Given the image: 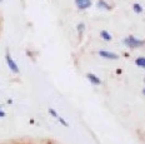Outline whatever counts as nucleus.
<instances>
[{"label":"nucleus","mask_w":145,"mask_h":144,"mask_svg":"<svg viewBox=\"0 0 145 144\" xmlns=\"http://www.w3.org/2000/svg\"><path fill=\"white\" fill-rule=\"evenodd\" d=\"M123 43L125 44L126 46H129V48H131V49H134V48H140V46H143L144 44H145V40H141V39H138V38L133 37V35H130V37H128V38L124 39Z\"/></svg>","instance_id":"obj_1"},{"label":"nucleus","mask_w":145,"mask_h":144,"mask_svg":"<svg viewBox=\"0 0 145 144\" xmlns=\"http://www.w3.org/2000/svg\"><path fill=\"white\" fill-rule=\"evenodd\" d=\"M5 60H7L8 68L10 69L11 73H14V74H19V73H20V69H19V67H18V64L15 63V60L13 59V56L10 55L9 50H7V53H5Z\"/></svg>","instance_id":"obj_2"},{"label":"nucleus","mask_w":145,"mask_h":144,"mask_svg":"<svg viewBox=\"0 0 145 144\" xmlns=\"http://www.w3.org/2000/svg\"><path fill=\"white\" fill-rule=\"evenodd\" d=\"M98 54L101 56V58L109 59V60H116V59L119 58V55H118V54L111 53V52H108V50H100Z\"/></svg>","instance_id":"obj_3"},{"label":"nucleus","mask_w":145,"mask_h":144,"mask_svg":"<svg viewBox=\"0 0 145 144\" xmlns=\"http://www.w3.org/2000/svg\"><path fill=\"white\" fill-rule=\"evenodd\" d=\"M91 0H75V5L78 7V9L80 10H85V9H89L91 7Z\"/></svg>","instance_id":"obj_4"},{"label":"nucleus","mask_w":145,"mask_h":144,"mask_svg":"<svg viewBox=\"0 0 145 144\" xmlns=\"http://www.w3.org/2000/svg\"><path fill=\"white\" fill-rule=\"evenodd\" d=\"M86 78H88V80H89V82L93 84V85H100V84H101L100 78H99L98 75H95V74L88 73L86 74Z\"/></svg>","instance_id":"obj_5"},{"label":"nucleus","mask_w":145,"mask_h":144,"mask_svg":"<svg viewBox=\"0 0 145 144\" xmlns=\"http://www.w3.org/2000/svg\"><path fill=\"white\" fill-rule=\"evenodd\" d=\"M96 5H98L99 9H103V10H110V5H109L105 0H99Z\"/></svg>","instance_id":"obj_6"},{"label":"nucleus","mask_w":145,"mask_h":144,"mask_svg":"<svg viewBox=\"0 0 145 144\" xmlns=\"http://www.w3.org/2000/svg\"><path fill=\"white\" fill-rule=\"evenodd\" d=\"M100 37H101V39H104V40H106V41H110L111 39H113V37H111L106 30H101L100 31Z\"/></svg>","instance_id":"obj_7"},{"label":"nucleus","mask_w":145,"mask_h":144,"mask_svg":"<svg viewBox=\"0 0 145 144\" xmlns=\"http://www.w3.org/2000/svg\"><path fill=\"white\" fill-rule=\"evenodd\" d=\"M135 64H137L139 68H144L145 69V56H140V58H138L137 60H135Z\"/></svg>","instance_id":"obj_8"},{"label":"nucleus","mask_w":145,"mask_h":144,"mask_svg":"<svg viewBox=\"0 0 145 144\" xmlns=\"http://www.w3.org/2000/svg\"><path fill=\"white\" fill-rule=\"evenodd\" d=\"M133 10H134L137 14H141L143 13V7H141L140 4H138V3H135V4L133 5Z\"/></svg>","instance_id":"obj_9"},{"label":"nucleus","mask_w":145,"mask_h":144,"mask_svg":"<svg viewBox=\"0 0 145 144\" xmlns=\"http://www.w3.org/2000/svg\"><path fill=\"white\" fill-rule=\"evenodd\" d=\"M76 29H78V33H79V35H81V34H83V31L85 30V24H84V23H80V24H78Z\"/></svg>","instance_id":"obj_10"},{"label":"nucleus","mask_w":145,"mask_h":144,"mask_svg":"<svg viewBox=\"0 0 145 144\" xmlns=\"http://www.w3.org/2000/svg\"><path fill=\"white\" fill-rule=\"evenodd\" d=\"M48 112H49V114H50V115L51 117H54V118H58V117H59V114H58V112H56V110L55 109H53V108H49V110H48Z\"/></svg>","instance_id":"obj_11"},{"label":"nucleus","mask_w":145,"mask_h":144,"mask_svg":"<svg viewBox=\"0 0 145 144\" xmlns=\"http://www.w3.org/2000/svg\"><path fill=\"white\" fill-rule=\"evenodd\" d=\"M56 119H58V120L60 122V124H63V125H64V127H69V123L66 122L65 119L63 118V117H60V115H59V117H58V118H56Z\"/></svg>","instance_id":"obj_12"},{"label":"nucleus","mask_w":145,"mask_h":144,"mask_svg":"<svg viewBox=\"0 0 145 144\" xmlns=\"http://www.w3.org/2000/svg\"><path fill=\"white\" fill-rule=\"evenodd\" d=\"M4 117H7V114H5L4 110L0 109V118H4Z\"/></svg>","instance_id":"obj_13"},{"label":"nucleus","mask_w":145,"mask_h":144,"mask_svg":"<svg viewBox=\"0 0 145 144\" xmlns=\"http://www.w3.org/2000/svg\"><path fill=\"white\" fill-rule=\"evenodd\" d=\"M143 94H144V95H145V88H144V89H143Z\"/></svg>","instance_id":"obj_14"},{"label":"nucleus","mask_w":145,"mask_h":144,"mask_svg":"<svg viewBox=\"0 0 145 144\" xmlns=\"http://www.w3.org/2000/svg\"><path fill=\"white\" fill-rule=\"evenodd\" d=\"M0 109H1V104H0Z\"/></svg>","instance_id":"obj_15"},{"label":"nucleus","mask_w":145,"mask_h":144,"mask_svg":"<svg viewBox=\"0 0 145 144\" xmlns=\"http://www.w3.org/2000/svg\"><path fill=\"white\" fill-rule=\"evenodd\" d=\"M0 3H3V0H0Z\"/></svg>","instance_id":"obj_16"}]
</instances>
